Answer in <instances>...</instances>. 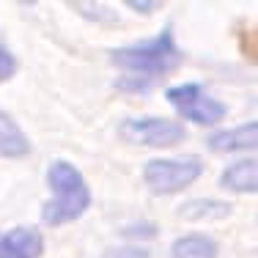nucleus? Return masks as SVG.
Returning a JSON list of instances; mask_svg holds the SVG:
<instances>
[{"label": "nucleus", "instance_id": "obj_14", "mask_svg": "<svg viewBox=\"0 0 258 258\" xmlns=\"http://www.w3.org/2000/svg\"><path fill=\"white\" fill-rule=\"evenodd\" d=\"M104 258H149V250H146V247H135V244H124V247L107 250Z\"/></svg>", "mask_w": 258, "mask_h": 258}, {"label": "nucleus", "instance_id": "obj_9", "mask_svg": "<svg viewBox=\"0 0 258 258\" xmlns=\"http://www.w3.org/2000/svg\"><path fill=\"white\" fill-rule=\"evenodd\" d=\"M220 247L212 236L206 233H187V236H179L170 247V255L173 258H217Z\"/></svg>", "mask_w": 258, "mask_h": 258}, {"label": "nucleus", "instance_id": "obj_11", "mask_svg": "<svg viewBox=\"0 0 258 258\" xmlns=\"http://www.w3.org/2000/svg\"><path fill=\"white\" fill-rule=\"evenodd\" d=\"M231 204L225 201H212V198H198V201H189L179 209V217L181 220H223L231 214Z\"/></svg>", "mask_w": 258, "mask_h": 258}, {"label": "nucleus", "instance_id": "obj_15", "mask_svg": "<svg viewBox=\"0 0 258 258\" xmlns=\"http://www.w3.org/2000/svg\"><path fill=\"white\" fill-rule=\"evenodd\" d=\"M129 9L138 11V14H151V11L159 9V3H129Z\"/></svg>", "mask_w": 258, "mask_h": 258}, {"label": "nucleus", "instance_id": "obj_13", "mask_svg": "<svg viewBox=\"0 0 258 258\" xmlns=\"http://www.w3.org/2000/svg\"><path fill=\"white\" fill-rule=\"evenodd\" d=\"M17 72V58L9 52V47L0 44V83H6V80H11Z\"/></svg>", "mask_w": 258, "mask_h": 258}, {"label": "nucleus", "instance_id": "obj_1", "mask_svg": "<svg viewBox=\"0 0 258 258\" xmlns=\"http://www.w3.org/2000/svg\"><path fill=\"white\" fill-rule=\"evenodd\" d=\"M110 58L118 69L129 72V77L118 80V88L143 94V91H151V83L157 77L168 75L179 66L181 52L173 41V30L165 28L157 39L140 41V44H132V47H118V50L110 52Z\"/></svg>", "mask_w": 258, "mask_h": 258}, {"label": "nucleus", "instance_id": "obj_7", "mask_svg": "<svg viewBox=\"0 0 258 258\" xmlns=\"http://www.w3.org/2000/svg\"><path fill=\"white\" fill-rule=\"evenodd\" d=\"M220 184L231 192H258V157L242 159V162H233L231 168H225Z\"/></svg>", "mask_w": 258, "mask_h": 258}, {"label": "nucleus", "instance_id": "obj_6", "mask_svg": "<svg viewBox=\"0 0 258 258\" xmlns=\"http://www.w3.org/2000/svg\"><path fill=\"white\" fill-rule=\"evenodd\" d=\"M209 149L228 154V151H253L258 149V121H247L233 129H220L206 140Z\"/></svg>", "mask_w": 258, "mask_h": 258}, {"label": "nucleus", "instance_id": "obj_10", "mask_svg": "<svg viewBox=\"0 0 258 258\" xmlns=\"http://www.w3.org/2000/svg\"><path fill=\"white\" fill-rule=\"evenodd\" d=\"M6 244L11 247V253L17 258H39L41 250H44V242H41V233L36 228H14L11 233H6Z\"/></svg>", "mask_w": 258, "mask_h": 258}, {"label": "nucleus", "instance_id": "obj_2", "mask_svg": "<svg viewBox=\"0 0 258 258\" xmlns=\"http://www.w3.org/2000/svg\"><path fill=\"white\" fill-rule=\"evenodd\" d=\"M47 181L52 187V201L41 209V220L47 225L75 223L80 214L91 206V189L83 173L66 159H55L47 170Z\"/></svg>", "mask_w": 258, "mask_h": 258}, {"label": "nucleus", "instance_id": "obj_3", "mask_svg": "<svg viewBox=\"0 0 258 258\" xmlns=\"http://www.w3.org/2000/svg\"><path fill=\"white\" fill-rule=\"evenodd\" d=\"M201 173H204V165L198 157L151 159L143 168V179L154 195H170L179 192V189H187Z\"/></svg>", "mask_w": 258, "mask_h": 258}, {"label": "nucleus", "instance_id": "obj_16", "mask_svg": "<svg viewBox=\"0 0 258 258\" xmlns=\"http://www.w3.org/2000/svg\"><path fill=\"white\" fill-rule=\"evenodd\" d=\"M0 258H17L14 253H11V247L6 244V236L0 233Z\"/></svg>", "mask_w": 258, "mask_h": 258}, {"label": "nucleus", "instance_id": "obj_12", "mask_svg": "<svg viewBox=\"0 0 258 258\" xmlns=\"http://www.w3.org/2000/svg\"><path fill=\"white\" fill-rule=\"evenodd\" d=\"M124 236H126V239H154V236H157V225L140 220V223L126 225V228H124Z\"/></svg>", "mask_w": 258, "mask_h": 258}, {"label": "nucleus", "instance_id": "obj_8", "mask_svg": "<svg viewBox=\"0 0 258 258\" xmlns=\"http://www.w3.org/2000/svg\"><path fill=\"white\" fill-rule=\"evenodd\" d=\"M28 154H30V140L25 138V132L20 129V124H17L9 113L0 110V157L22 159Z\"/></svg>", "mask_w": 258, "mask_h": 258}, {"label": "nucleus", "instance_id": "obj_4", "mask_svg": "<svg viewBox=\"0 0 258 258\" xmlns=\"http://www.w3.org/2000/svg\"><path fill=\"white\" fill-rule=\"evenodd\" d=\"M168 102L176 107V113L181 118L201 124V126L220 124L225 118V113H228L225 104L212 99L204 91V85H198V83H184V85H176V88H168Z\"/></svg>", "mask_w": 258, "mask_h": 258}, {"label": "nucleus", "instance_id": "obj_5", "mask_svg": "<svg viewBox=\"0 0 258 258\" xmlns=\"http://www.w3.org/2000/svg\"><path fill=\"white\" fill-rule=\"evenodd\" d=\"M124 140L135 146H154V149H168L187 138V129L170 118H126L121 124Z\"/></svg>", "mask_w": 258, "mask_h": 258}]
</instances>
